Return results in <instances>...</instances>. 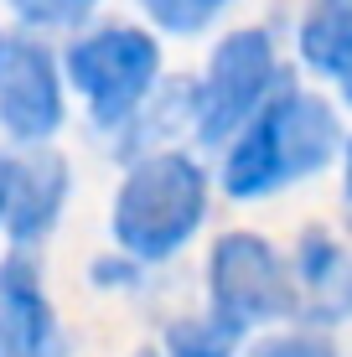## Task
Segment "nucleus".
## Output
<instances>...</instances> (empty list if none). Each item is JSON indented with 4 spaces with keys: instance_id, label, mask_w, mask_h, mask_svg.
Here are the masks:
<instances>
[{
    "instance_id": "obj_13",
    "label": "nucleus",
    "mask_w": 352,
    "mask_h": 357,
    "mask_svg": "<svg viewBox=\"0 0 352 357\" xmlns=\"http://www.w3.org/2000/svg\"><path fill=\"white\" fill-rule=\"evenodd\" d=\"M6 6L26 31H68V26H83L104 0H6Z\"/></svg>"
},
{
    "instance_id": "obj_19",
    "label": "nucleus",
    "mask_w": 352,
    "mask_h": 357,
    "mask_svg": "<svg viewBox=\"0 0 352 357\" xmlns=\"http://www.w3.org/2000/svg\"><path fill=\"white\" fill-rule=\"evenodd\" d=\"M342 98H347V104H352V73H347V78H342Z\"/></svg>"
},
{
    "instance_id": "obj_5",
    "label": "nucleus",
    "mask_w": 352,
    "mask_h": 357,
    "mask_svg": "<svg viewBox=\"0 0 352 357\" xmlns=\"http://www.w3.org/2000/svg\"><path fill=\"white\" fill-rule=\"evenodd\" d=\"M208 316L234 326L238 337L296 321V285H290V259L264 233L228 228L208 249Z\"/></svg>"
},
{
    "instance_id": "obj_14",
    "label": "nucleus",
    "mask_w": 352,
    "mask_h": 357,
    "mask_svg": "<svg viewBox=\"0 0 352 357\" xmlns=\"http://www.w3.org/2000/svg\"><path fill=\"white\" fill-rule=\"evenodd\" d=\"M249 357H337V347L321 337V326H290V331H264V337H254Z\"/></svg>"
},
{
    "instance_id": "obj_1",
    "label": "nucleus",
    "mask_w": 352,
    "mask_h": 357,
    "mask_svg": "<svg viewBox=\"0 0 352 357\" xmlns=\"http://www.w3.org/2000/svg\"><path fill=\"white\" fill-rule=\"evenodd\" d=\"M342 155V119L321 93L280 83L244 130L223 145L217 187L234 202H264V197L316 176Z\"/></svg>"
},
{
    "instance_id": "obj_11",
    "label": "nucleus",
    "mask_w": 352,
    "mask_h": 357,
    "mask_svg": "<svg viewBox=\"0 0 352 357\" xmlns=\"http://www.w3.org/2000/svg\"><path fill=\"white\" fill-rule=\"evenodd\" d=\"M228 6L234 0H135V10L155 36H202L223 21Z\"/></svg>"
},
{
    "instance_id": "obj_17",
    "label": "nucleus",
    "mask_w": 352,
    "mask_h": 357,
    "mask_svg": "<svg viewBox=\"0 0 352 357\" xmlns=\"http://www.w3.org/2000/svg\"><path fill=\"white\" fill-rule=\"evenodd\" d=\"M342 202H347V218H352V140H342Z\"/></svg>"
},
{
    "instance_id": "obj_9",
    "label": "nucleus",
    "mask_w": 352,
    "mask_h": 357,
    "mask_svg": "<svg viewBox=\"0 0 352 357\" xmlns=\"http://www.w3.org/2000/svg\"><path fill=\"white\" fill-rule=\"evenodd\" d=\"M296 285V321L306 326H337L352 316V243L326 228H306L290 259Z\"/></svg>"
},
{
    "instance_id": "obj_18",
    "label": "nucleus",
    "mask_w": 352,
    "mask_h": 357,
    "mask_svg": "<svg viewBox=\"0 0 352 357\" xmlns=\"http://www.w3.org/2000/svg\"><path fill=\"white\" fill-rule=\"evenodd\" d=\"M130 357H171L166 347H140V352H130Z\"/></svg>"
},
{
    "instance_id": "obj_8",
    "label": "nucleus",
    "mask_w": 352,
    "mask_h": 357,
    "mask_svg": "<svg viewBox=\"0 0 352 357\" xmlns=\"http://www.w3.org/2000/svg\"><path fill=\"white\" fill-rule=\"evenodd\" d=\"M68 337L31 254L0 259V357H63Z\"/></svg>"
},
{
    "instance_id": "obj_12",
    "label": "nucleus",
    "mask_w": 352,
    "mask_h": 357,
    "mask_svg": "<svg viewBox=\"0 0 352 357\" xmlns=\"http://www.w3.org/2000/svg\"><path fill=\"white\" fill-rule=\"evenodd\" d=\"M161 347L171 357H234L238 347H244V337H238L234 326H223L217 316H176L171 326H166Z\"/></svg>"
},
{
    "instance_id": "obj_10",
    "label": "nucleus",
    "mask_w": 352,
    "mask_h": 357,
    "mask_svg": "<svg viewBox=\"0 0 352 357\" xmlns=\"http://www.w3.org/2000/svg\"><path fill=\"white\" fill-rule=\"evenodd\" d=\"M296 52L311 73L342 83L352 73V0H316L296 26Z\"/></svg>"
},
{
    "instance_id": "obj_16",
    "label": "nucleus",
    "mask_w": 352,
    "mask_h": 357,
    "mask_svg": "<svg viewBox=\"0 0 352 357\" xmlns=\"http://www.w3.org/2000/svg\"><path fill=\"white\" fill-rule=\"evenodd\" d=\"M6 202H10V151L0 145V243H6Z\"/></svg>"
},
{
    "instance_id": "obj_15",
    "label": "nucleus",
    "mask_w": 352,
    "mask_h": 357,
    "mask_svg": "<svg viewBox=\"0 0 352 357\" xmlns=\"http://www.w3.org/2000/svg\"><path fill=\"white\" fill-rule=\"evenodd\" d=\"M140 275H145V264H135L119 249H109V254H99V259L89 264V285L93 290H135Z\"/></svg>"
},
{
    "instance_id": "obj_7",
    "label": "nucleus",
    "mask_w": 352,
    "mask_h": 357,
    "mask_svg": "<svg viewBox=\"0 0 352 357\" xmlns=\"http://www.w3.org/2000/svg\"><path fill=\"white\" fill-rule=\"evenodd\" d=\"M72 202V161L57 145H21L10 151V202H6V243L36 254L68 218Z\"/></svg>"
},
{
    "instance_id": "obj_4",
    "label": "nucleus",
    "mask_w": 352,
    "mask_h": 357,
    "mask_svg": "<svg viewBox=\"0 0 352 357\" xmlns=\"http://www.w3.org/2000/svg\"><path fill=\"white\" fill-rule=\"evenodd\" d=\"M285 83L275 36L264 26H238L213 42L202 73L192 78V140L223 151L244 119Z\"/></svg>"
},
{
    "instance_id": "obj_6",
    "label": "nucleus",
    "mask_w": 352,
    "mask_h": 357,
    "mask_svg": "<svg viewBox=\"0 0 352 357\" xmlns=\"http://www.w3.org/2000/svg\"><path fill=\"white\" fill-rule=\"evenodd\" d=\"M68 130L63 57L42 31H0V135L10 145H52Z\"/></svg>"
},
{
    "instance_id": "obj_2",
    "label": "nucleus",
    "mask_w": 352,
    "mask_h": 357,
    "mask_svg": "<svg viewBox=\"0 0 352 357\" xmlns=\"http://www.w3.org/2000/svg\"><path fill=\"white\" fill-rule=\"evenodd\" d=\"M114 197H109V249L135 264H171L202 233L213 213V171L192 145H161L119 161Z\"/></svg>"
},
{
    "instance_id": "obj_3",
    "label": "nucleus",
    "mask_w": 352,
    "mask_h": 357,
    "mask_svg": "<svg viewBox=\"0 0 352 357\" xmlns=\"http://www.w3.org/2000/svg\"><path fill=\"white\" fill-rule=\"evenodd\" d=\"M57 57H63L68 93L83 104L89 125L104 140H114L166 78L161 36L140 21H89L68 36Z\"/></svg>"
}]
</instances>
